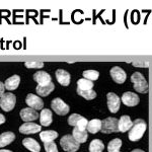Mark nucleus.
Here are the masks:
<instances>
[{"instance_id": "6ab92c4d", "label": "nucleus", "mask_w": 152, "mask_h": 152, "mask_svg": "<svg viewBox=\"0 0 152 152\" xmlns=\"http://www.w3.org/2000/svg\"><path fill=\"white\" fill-rule=\"evenodd\" d=\"M102 121H100L99 119H94L88 122L86 130L91 134H96L97 132L102 131Z\"/></svg>"}, {"instance_id": "9d476101", "label": "nucleus", "mask_w": 152, "mask_h": 152, "mask_svg": "<svg viewBox=\"0 0 152 152\" xmlns=\"http://www.w3.org/2000/svg\"><path fill=\"white\" fill-rule=\"evenodd\" d=\"M111 76L116 83H119V84H122L126 81V78H127V75H126V72L122 69L121 67L119 66H115L111 69Z\"/></svg>"}, {"instance_id": "5701e85b", "label": "nucleus", "mask_w": 152, "mask_h": 152, "mask_svg": "<svg viewBox=\"0 0 152 152\" xmlns=\"http://www.w3.org/2000/svg\"><path fill=\"white\" fill-rule=\"evenodd\" d=\"M15 139V135L12 132H4L0 135V147H5Z\"/></svg>"}, {"instance_id": "20e7f679", "label": "nucleus", "mask_w": 152, "mask_h": 152, "mask_svg": "<svg viewBox=\"0 0 152 152\" xmlns=\"http://www.w3.org/2000/svg\"><path fill=\"white\" fill-rule=\"evenodd\" d=\"M102 132L104 134L116 133L119 132V120L116 118H107L102 121Z\"/></svg>"}, {"instance_id": "b1692460", "label": "nucleus", "mask_w": 152, "mask_h": 152, "mask_svg": "<svg viewBox=\"0 0 152 152\" xmlns=\"http://www.w3.org/2000/svg\"><path fill=\"white\" fill-rule=\"evenodd\" d=\"M54 88H55V85H54L53 82H51L47 86H40V85H38L37 86V92L41 96H47V95H49L53 91Z\"/></svg>"}, {"instance_id": "7c9ffc66", "label": "nucleus", "mask_w": 152, "mask_h": 152, "mask_svg": "<svg viewBox=\"0 0 152 152\" xmlns=\"http://www.w3.org/2000/svg\"><path fill=\"white\" fill-rule=\"evenodd\" d=\"M46 152H58L57 146L54 142H48V143H44Z\"/></svg>"}, {"instance_id": "ddd939ff", "label": "nucleus", "mask_w": 152, "mask_h": 152, "mask_svg": "<svg viewBox=\"0 0 152 152\" xmlns=\"http://www.w3.org/2000/svg\"><path fill=\"white\" fill-rule=\"evenodd\" d=\"M20 118L24 122H31L35 121L39 118V114L36 110L31 109V107H26L20 111Z\"/></svg>"}, {"instance_id": "0eeeda50", "label": "nucleus", "mask_w": 152, "mask_h": 152, "mask_svg": "<svg viewBox=\"0 0 152 152\" xmlns=\"http://www.w3.org/2000/svg\"><path fill=\"white\" fill-rule=\"evenodd\" d=\"M51 107L54 110V112L57 115H60V116H64V115H67L69 113V107L68 104H66L64 102H63L61 99H54L51 102Z\"/></svg>"}, {"instance_id": "c9c22d12", "label": "nucleus", "mask_w": 152, "mask_h": 152, "mask_svg": "<svg viewBox=\"0 0 152 152\" xmlns=\"http://www.w3.org/2000/svg\"><path fill=\"white\" fill-rule=\"evenodd\" d=\"M0 152H12V151L7 150V149H1V150H0Z\"/></svg>"}, {"instance_id": "39448f33", "label": "nucleus", "mask_w": 152, "mask_h": 152, "mask_svg": "<svg viewBox=\"0 0 152 152\" xmlns=\"http://www.w3.org/2000/svg\"><path fill=\"white\" fill-rule=\"evenodd\" d=\"M15 102L16 97L11 92H6L0 97V107L5 112L11 111L15 105Z\"/></svg>"}, {"instance_id": "cd10ccee", "label": "nucleus", "mask_w": 152, "mask_h": 152, "mask_svg": "<svg viewBox=\"0 0 152 152\" xmlns=\"http://www.w3.org/2000/svg\"><path fill=\"white\" fill-rule=\"evenodd\" d=\"M77 94L82 96L83 99H87V100H91L96 97V92L94 90H78L77 89Z\"/></svg>"}, {"instance_id": "473e14b6", "label": "nucleus", "mask_w": 152, "mask_h": 152, "mask_svg": "<svg viewBox=\"0 0 152 152\" xmlns=\"http://www.w3.org/2000/svg\"><path fill=\"white\" fill-rule=\"evenodd\" d=\"M4 89H5V86H4V83L0 82V97L4 94Z\"/></svg>"}, {"instance_id": "393cba45", "label": "nucleus", "mask_w": 152, "mask_h": 152, "mask_svg": "<svg viewBox=\"0 0 152 152\" xmlns=\"http://www.w3.org/2000/svg\"><path fill=\"white\" fill-rule=\"evenodd\" d=\"M94 88V82L87 80L85 78L79 79L77 81V89L78 90H91Z\"/></svg>"}, {"instance_id": "f03ea898", "label": "nucleus", "mask_w": 152, "mask_h": 152, "mask_svg": "<svg viewBox=\"0 0 152 152\" xmlns=\"http://www.w3.org/2000/svg\"><path fill=\"white\" fill-rule=\"evenodd\" d=\"M131 81L133 82L134 89L140 94H146L148 92V82L144 78V76L140 72H135L131 76Z\"/></svg>"}, {"instance_id": "a211bd4d", "label": "nucleus", "mask_w": 152, "mask_h": 152, "mask_svg": "<svg viewBox=\"0 0 152 152\" xmlns=\"http://www.w3.org/2000/svg\"><path fill=\"white\" fill-rule=\"evenodd\" d=\"M53 121L52 118V112L48 109H43L40 115V122L42 124V126H50L51 123Z\"/></svg>"}, {"instance_id": "2eb2a0df", "label": "nucleus", "mask_w": 152, "mask_h": 152, "mask_svg": "<svg viewBox=\"0 0 152 152\" xmlns=\"http://www.w3.org/2000/svg\"><path fill=\"white\" fill-rule=\"evenodd\" d=\"M56 78H57L58 82L60 83L63 86H67L69 85L70 80H71V76L67 71L63 70V69H58L56 71Z\"/></svg>"}, {"instance_id": "f8f14e48", "label": "nucleus", "mask_w": 152, "mask_h": 152, "mask_svg": "<svg viewBox=\"0 0 152 152\" xmlns=\"http://www.w3.org/2000/svg\"><path fill=\"white\" fill-rule=\"evenodd\" d=\"M122 102L127 107H135L139 104L140 102V99L139 96L137 95L134 92H130V91H127L122 95Z\"/></svg>"}, {"instance_id": "f3484780", "label": "nucleus", "mask_w": 152, "mask_h": 152, "mask_svg": "<svg viewBox=\"0 0 152 152\" xmlns=\"http://www.w3.org/2000/svg\"><path fill=\"white\" fill-rule=\"evenodd\" d=\"M23 145L26 147V149H28L31 152H40L41 146L40 144L37 142L35 139L33 138H26L23 140Z\"/></svg>"}, {"instance_id": "412c9836", "label": "nucleus", "mask_w": 152, "mask_h": 152, "mask_svg": "<svg viewBox=\"0 0 152 152\" xmlns=\"http://www.w3.org/2000/svg\"><path fill=\"white\" fill-rule=\"evenodd\" d=\"M72 136L78 143H84L87 140V132L86 130H81L78 128H74L72 131Z\"/></svg>"}, {"instance_id": "4be33fe9", "label": "nucleus", "mask_w": 152, "mask_h": 152, "mask_svg": "<svg viewBox=\"0 0 152 152\" xmlns=\"http://www.w3.org/2000/svg\"><path fill=\"white\" fill-rule=\"evenodd\" d=\"M58 137V133L56 131L50 130V131H43L40 133V138L44 143L48 142H53Z\"/></svg>"}, {"instance_id": "c756f323", "label": "nucleus", "mask_w": 152, "mask_h": 152, "mask_svg": "<svg viewBox=\"0 0 152 152\" xmlns=\"http://www.w3.org/2000/svg\"><path fill=\"white\" fill-rule=\"evenodd\" d=\"M26 67L28 68H42L44 67V63L40 62V61H28L24 63Z\"/></svg>"}, {"instance_id": "bb28decb", "label": "nucleus", "mask_w": 152, "mask_h": 152, "mask_svg": "<svg viewBox=\"0 0 152 152\" xmlns=\"http://www.w3.org/2000/svg\"><path fill=\"white\" fill-rule=\"evenodd\" d=\"M122 146V140L116 138L112 140L107 145V152H120V148Z\"/></svg>"}, {"instance_id": "4468645a", "label": "nucleus", "mask_w": 152, "mask_h": 152, "mask_svg": "<svg viewBox=\"0 0 152 152\" xmlns=\"http://www.w3.org/2000/svg\"><path fill=\"white\" fill-rule=\"evenodd\" d=\"M41 131V126L35 123H24L19 127V132L23 134H36Z\"/></svg>"}, {"instance_id": "f704fd0d", "label": "nucleus", "mask_w": 152, "mask_h": 152, "mask_svg": "<svg viewBox=\"0 0 152 152\" xmlns=\"http://www.w3.org/2000/svg\"><path fill=\"white\" fill-rule=\"evenodd\" d=\"M132 152H144V151L141 150V149H135V150H133Z\"/></svg>"}, {"instance_id": "423d86ee", "label": "nucleus", "mask_w": 152, "mask_h": 152, "mask_svg": "<svg viewBox=\"0 0 152 152\" xmlns=\"http://www.w3.org/2000/svg\"><path fill=\"white\" fill-rule=\"evenodd\" d=\"M68 124H69L70 126H74L75 128L86 130L88 122L84 117L80 116V115H78V114H73L68 118Z\"/></svg>"}, {"instance_id": "c85d7f7f", "label": "nucleus", "mask_w": 152, "mask_h": 152, "mask_svg": "<svg viewBox=\"0 0 152 152\" xmlns=\"http://www.w3.org/2000/svg\"><path fill=\"white\" fill-rule=\"evenodd\" d=\"M83 77L87 80L94 81V80H96L99 77V73L95 70H85L83 71Z\"/></svg>"}, {"instance_id": "a878e982", "label": "nucleus", "mask_w": 152, "mask_h": 152, "mask_svg": "<svg viewBox=\"0 0 152 152\" xmlns=\"http://www.w3.org/2000/svg\"><path fill=\"white\" fill-rule=\"evenodd\" d=\"M104 142L99 140V139H94L89 144L90 152H102L104 151Z\"/></svg>"}, {"instance_id": "2f4dec72", "label": "nucleus", "mask_w": 152, "mask_h": 152, "mask_svg": "<svg viewBox=\"0 0 152 152\" xmlns=\"http://www.w3.org/2000/svg\"><path fill=\"white\" fill-rule=\"evenodd\" d=\"M132 64H133L135 67H148L149 64L150 63L148 62V61H136V62H132Z\"/></svg>"}, {"instance_id": "f257e3e1", "label": "nucleus", "mask_w": 152, "mask_h": 152, "mask_svg": "<svg viewBox=\"0 0 152 152\" xmlns=\"http://www.w3.org/2000/svg\"><path fill=\"white\" fill-rule=\"evenodd\" d=\"M146 123L145 121L141 119L136 120L133 122V127L131 128L129 132V139L133 142L139 141L143 137L144 133L146 131Z\"/></svg>"}, {"instance_id": "7ed1b4c3", "label": "nucleus", "mask_w": 152, "mask_h": 152, "mask_svg": "<svg viewBox=\"0 0 152 152\" xmlns=\"http://www.w3.org/2000/svg\"><path fill=\"white\" fill-rule=\"evenodd\" d=\"M60 145L63 150L67 152H75L79 149V143L73 138L72 135H65L61 138Z\"/></svg>"}, {"instance_id": "dca6fc26", "label": "nucleus", "mask_w": 152, "mask_h": 152, "mask_svg": "<svg viewBox=\"0 0 152 152\" xmlns=\"http://www.w3.org/2000/svg\"><path fill=\"white\" fill-rule=\"evenodd\" d=\"M133 127V122L131 121L129 116H122L119 121V132L125 133V132L131 130Z\"/></svg>"}, {"instance_id": "9b49d317", "label": "nucleus", "mask_w": 152, "mask_h": 152, "mask_svg": "<svg viewBox=\"0 0 152 152\" xmlns=\"http://www.w3.org/2000/svg\"><path fill=\"white\" fill-rule=\"evenodd\" d=\"M34 79L38 82V85L40 86H47L52 82V77L49 73L45 71H38L34 75Z\"/></svg>"}, {"instance_id": "72a5a7b5", "label": "nucleus", "mask_w": 152, "mask_h": 152, "mask_svg": "<svg viewBox=\"0 0 152 152\" xmlns=\"http://www.w3.org/2000/svg\"><path fill=\"white\" fill-rule=\"evenodd\" d=\"M3 123H5V117L2 114H0V125H2Z\"/></svg>"}, {"instance_id": "1a4fd4ad", "label": "nucleus", "mask_w": 152, "mask_h": 152, "mask_svg": "<svg viewBox=\"0 0 152 152\" xmlns=\"http://www.w3.org/2000/svg\"><path fill=\"white\" fill-rule=\"evenodd\" d=\"M26 102L31 109H34V110H36V111H38V110H43L44 102L42 100V99H40L39 96H37V95L33 94H28V96H26Z\"/></svg>"}, {"instance_id": "aec40b11", "label": "nucleus", "mask_w": 152, "mask_h": 152, "mask_svg": "<svg viewBox=\"0 0 152 152\" xmlns=\"http://www.w3.org/2000/svg\"><path fill=\"white\" fill-rule=\"evenodd\" d=\"M19 82H20V77L18 75H13L11 77H9L8 79H6L4 86L7 90H14L18 87Z\"/></svg>"}, {"instance_id": "6e6552de", "label": "nucleus", "mask_w": 152, "mask_h": 152, "mask_svg": "<svg viewBox=\"0 0 152 152\" xmlns=\"http://www.w3.org/2000/svg\"><path fill=\"white\" fill-rule=\"evenodd\" d=\"M107 107L110 112L113 114H116L120 109V97L114 92H109L107 94Z\"/></svg>"}]
</instances>
